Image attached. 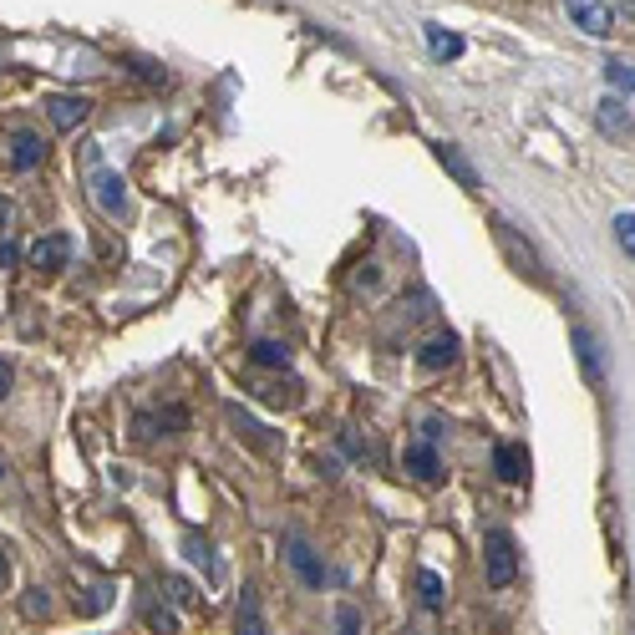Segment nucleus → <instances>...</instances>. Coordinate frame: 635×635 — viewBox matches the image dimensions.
Listing matches in <instances>:
<instances>
[{"instance_id": "obj_1", "label": "nucleus", "mask_w": 635, "mask_h": 635, "mask_svg": "<svg viewBox=\"0 0 635 635\" xmlns=\"http://www.w3.org/2000/svg\"><path fill=\"white\" fill-rule=\"evenodd\" d=\"M87 193L107 219H128V183H122L118 168H107L97 158V148H87Z\"/></svg>"}, {"instance_id": "obj_2", "label": "nucleus", "mask_w": 635, "mask_h": 635, "mask_svg": "<svg viewBox=\"0 0 635 635\" xmlns=\"http://www.w3.org/2000/svg\"><path fill=\"white\" fill-rule=\"evenodd\" d=\"M483 575L493 590H508L518 579V549H514V534L508 529H488L483 534Z\"/></svg>"}, {"instance_id": "obj_3", "label": "nucleus", "mask_w": 635, "mask_h": 635, "mask_svg": "<svg viewBox=\"0 0 635 635\" xmlns=\"http://www.w3.org/2000/svg\"><path fill=\"white\" fill-rule=\"evenodd\" d=\"M564 11H570V21H575L585 36H610V31H615L610 0H564Z\"/></svg>"}, {"instance_id": "obj_4", "label": "nucleus", "mask_w": 635, "mask_h": 635, "mask_svg": "<svg viewBox=\"0 0 635 635\" xmlns=\"http://www.w3.org/2000/svg\"><path fill=\"white\" fill-rule=\"evenodd\" d=\"M493 235H499V244H503V254L514 260V269L518 275H529V280H544V265H539V254L524 244V239L514 235V224H503V219H493Z\"/></svg>"}, {"instance_id": "obj_5", "label": "nucleus", "mask_w": 635, "mask_h": 635, "mask_svg": "<svg viewBox=\"0 0 635 635\" xmlns=\"http://www.w3.org/2000/svg\"><path fill=\"white\" fill-rule=\"evenodd\" d=\"M402 468L417 478V483H443V458H438V447L432 443H407V453H402Z\"/></svg>"}, {"instance_id": "obj_6", "label": "nucleus", "mask_w": 635, "mask_h": 635, "mask_svg": "<svg viewBox=\"0 0 635 635\" xmlns=\"http://www.w3.org/2000/svg\"><path fill=\"white\" fill-rule=\"evenodd\" d=\"M285 560H290V570L300 575V585H311V590L325 585V564L315 560V549L305 544V539H290V544H285Z\"/></svg>"}, {"instance_id": "obj_7", "label": "nucleus", "mask_w": 635, "mask_h": 635, "mask_svg": "<svg viewBox=\"0 0 635 635\" xmlns=\"http://www.w3.org/2000/svg\"><path fill=\"white\" fill-rule=\"evenodd\" d=\"M87 112H92L87 97H51V103H46V118H51L57 133H76V128L87 122Z\"/></svg>"}, {"instance_id": "obj_8", "label": "nucleus", "mask_w": 635, "mask_h": 635, "mask_svg": "<svg viewBox=\"0 0 635 635\" xmlns=\"http://www.w3.org/2000/svg\"><path fill=\"white\" fill-rule=\"evenodd\" d=\"M26 260H31L36 269H61L67 260H72V239H67V235H41V239H36V244L26 250Z\"/></svg>"}, {"instance_id": "obj_9", "label": "nucleus", "mask_w": 635, "mask_h": 635, "mask_svg": "<svg viewBox=\"0 0 635 635\" xmlns=\"http://www.w3.org/2000/svg\"><path fill=\"white\" fill-rule=\"evenodd\" d=\"M570 340H575V351H579V367H585V382H606V371H600V340H595L590 325H570Z\"/></svg>"}, {"instance_id": "obj_10", "label": "nucleus", "mask_w": 635, "mask_h": 635, "mask_svg": "<svg viewBox=\"0 0 635 635\" xmlns=\"http://www.w3.org/2000/svg\"><path fill=\"white\" fill-rule=\"evenodd\" d=\"M493 474L503 478V483H524V474H529V453L514 443H499L493 447Z\"/></svg>"}, {"instance_id": "obj_11", "label": "nucleus", "mask_w": 635, "mask_h": 635, "mask_svg": "<svg viewBox=\"0 0 635 635\" xmlns=\"http://www.w3.org/2000/svg\"><path fill=\"white\" fill-rule=\"evenodd\" d=\"M432 153H438V163H443L447 173L458 178L463 189H478V183H483V178H478V168H474V163L463 158V148H458V143H438V148H432Z\"/></svg>"}, {"instance_id": "obj_12", "label": "nucleus", "mask_w": 635, "mask_h": 635, "mask_svg": "<svg viewBox=\"0 0 635 635\" xmlns=\"http://www.w3.org/2000/svg\"><path fill=\"white\" fill-rule=\"evenodd\" d=\"M417 361L428 371H443V367H453L458 361V336H432L422 351H417Z\"/></svg>"}, {"instance_id": "obj_13", "label": "nucleus", "mask_w": 635, "mask_h": 635, "mask_svg": "<svg viewBox=\"0 0 635 635\" xmlns=\"http://www.w3.org/2000/svg\"><path fill=\"white\" fill-rule=\"evenodd\" d=\"M41 158H46L41 133H15V137H11V163L21 168V173H31V168H36Z\"/></svg>"}, {"instance_id": "obj_14", "label": "nucleus", "mask_w": 635, "mask_h": 635, "mask_svg": "<svg viewBox=\"0 0 635 635\" xmlns=\"http://www.w3.org/2000/svg\"><path fill=\"white\" fill-rule=\"evenodd\" d=\"M595 122H600V133H615V137L631 133V112H625L621 97H606V103H600V112H595Z\"/></svg>"}, {"instance_id": "obj_15", "label": "nucleus", "mask_w": 635, "mask_h": 635, "mask_svg": "<svg viewBox=\"0 0 635 635\" xmlns=\"http://www.w3.org/2000/svg\"><path fill=\"white\" fill-rule=\"evenodd\" d=\"M428 46H432V57L438 61H453V57H463V36H453V31H443L438 21H428Z\"/></svg>"}, {"instance_id": "obj_16", "label": "nucleus", "mask_w": 635, "mask_h": 635, "mask_svg": "<svg viewBox=\"0 0 635 635\" xmlns=\"http://www.w3.org/2000/svg\"><path fill=\"white\" fill-rule=\"evenodd\" d=\"M250 361H254V367L285 371V367H290V346H285V340H254V346H250Z\"/></svg>"}, {"instance_id": "obj_17", "label": "nucleus", "mask_w": 635, "mask_h": 635, "mask_svg": "<svg viewBox=\"0 0 635 635\" xmlns=\"http://www.w3.org/2000/svg\"><path fill=\"white\" fill-rule=\"evenodd\" d=\"M417 595H422V606L428 610H443V600H447L443 575H438V570H417Z\"/></svg>"}, {"instance_id": "obj_18", "label": "nucleus", "mask_w": 635, "mask_h": 635, "mask_svg": "<svg viewBox=\"0 0 635 635\" xmlns=\"http://www.w3.org/2000/svg\"><path fill=\"white\" fill-rule=\"evenodd\" d=\"M235 635H265V615H260V600H254V595H244V606H239Z\"/></svg>"}, {"instance_id": "obj_19", "label": "nucleus", "mask_w": 635, "mask_h": 635, "mask_svg": "<svg viewBox=\"0 0 635 635\" xmlns=\"http://www.w3.org/2000/svg\"><path fill=\"white\" fill-rule=\"evenodd\" d=\"M606 82L615 92H635V67L631 61H606Z\"/></svg>"}, {"instance_id": "obj_20", "label": "nucleus", "mask_w": 635, "mask_h": 635, "mask_svg": "<svg viewBox=\"0 0 635 635\" xmlns=\"http://www.w3.org/2000/svg\"><path fill=\"white\" fill-rule=\"evenodd\" d=\"M183 554H189V560H193V564H204L208 575L219 579V564H214V549H208V544H204V539H189V544H183Z\"/></svg>"}, {"instance_id": "obj_21", "label": "nucleus", "mask_w": 635, "mask_h": 635, "mask_svg": "<svg viewBox=\"0 0 635 635\" xmlns=\"http://www.w3.org/2000/svg\"><path fill=\"white\" fill-rule=\"evenodd\" d=\"M615 239H621V250L635 260V214H615Z\"/></svg>"}, {"instance_id": "obj_22", "label": "nucleus", "mask_w": 635, "mask_h": 635, "mask_svg": "<svg viewBox=\"0 0 635 635\" xmlns=\"http://www.w3.org/2000/svg\"><path fill=\"white\" fill-rule=\"evenodd\" d=\"M336 635H361V610H356V606H340L336 610Z\"/></svg>"}, {"instance_id": "obj_23", "label": "nucleus", "mask_w": 635, "mask_h": 635, "mask_svg": "<svg viewBox=\"0 0 635 635\" xmlns=\"http://www.w3.org/2000/svg\"><path fill=\"white\" fill-rule=\"evenodd\" d=\"M148 621H153V625H158V631H168V635H173V631H178V621H173V615H163V610H153Z\"/></svg>"}, {"instance_id": "obj_24", "label": "nucleus", "mask_w": 635, "mask_h": 635, "mask_svg": "<svg viewBox=\"0 0 635 635\" xmlns=\"http://www.w3.org/2000/svg\"><path fill=\"white\" fill-rule=\"evenodd\" d=\"M15 260H21V250H15V244H0V269H11Z\"/></svg>"}, {"instance_id": "obj_25", "label": "nucleus", "mask_w": 635, "mask_h": 635, "mask_svg": "<svg viewBox=\"0 0 635 635\" xmlns=\"http://www.w3.org/2000/svg\"><path fill=\"white\" fill-rule=\"evenodd\" d=\"M46 610V595L41 590H31V600H26V615H41Z\"/></svg>"}, {"instance_id": "obj_26", "label": "nucleus", "mask_w": 635, "mask_h": 635, "mask_svg": "<svg viewBox=\"0 0 635 635\" xmlns=\"http://www.w3.org/2000/svg\"><path fill=\"white\" fill-rule=\"evenodd\" d=\"M11 397V367H5V361H0V402Z\"/></svg>"}, {"instance_id": "obj_27", "label": "nucleus", "mask_w": 635, "mask_h": 635, "mask_svg": "<svg viewBox=\"0 0 635 635\" xmlns=\"http://www.w3.org/2000/svg\"><path fill=\"white\" fill-rule=\"evenodd\" d=\"M5 575H11V560H5V549H0V585H5Z\"/></svg>"}, {"instance_id": "obj_28", "label": "nucleus", "mask_w": 635, "mask_h": 635, "mask_svg": "<svg viewBox=\"0 0 635 635\" xmlns=\"http://www.w3.org/2000/svg\"><path fill=\"white\" fill-rule=\"evenodd\" d=\"M621 11H625V15H631V21H635V0H621Z\"/></svg>"}, {"instance_id": "obj_29", "label": "nucleus", "mask_w": 635, "mask_h": 635, "mask_svg": "<svg viewBox=\"0 0 635 635\" xmlns=\"http://www.w3.org/2000/svg\"><path fill=\"white\" fill-rule=\"evenodd\" d=\"M5 219H11V204H5V199H0V224H5Z\"/></svg>"}, {"instance_id": "obj_30", "label": "nucleus", "mask_w": 635, "mask_h": 635, "mask_svg": "<svg viewBox=\"0 0 635 635\" xmlns=\"http://www.w3.org/2000/svg\"><path fill=\"white\" fill-rule=\"evenodd\" d=\"M0 478H5V463H0Z\"/></svg>"}]
</instances>
